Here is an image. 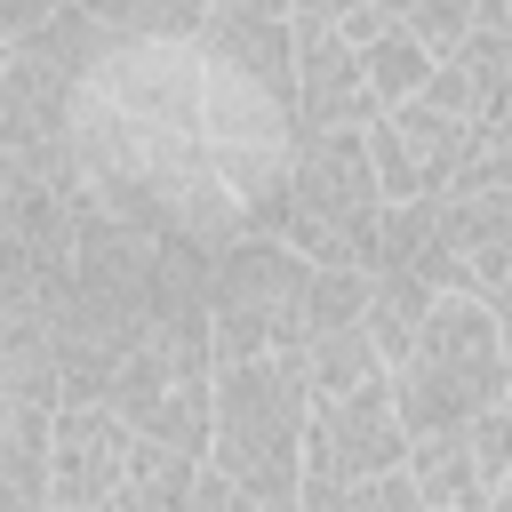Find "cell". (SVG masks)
<instances>
[{
  "label": "cell",
  "instance_id": "obj_13",
  "mask_svg": "<svg viewBox=\"0 0 512 512\" xmlns=\"http://www.w3.org/2000/svg\"><path fill=\"white\" fill-rule=\"evenodd\" d=\"M440 224H448V256L456 264L512 248V184L504 192H448L440 200Z\"/></svg>",
  "mask_w": 512,
  "mask_h": 512
},
{
  "label": "cell",
  "instance_id": "obj_6",
  "mask_svg": "<svg viewBox=\"0 0 512 512\" xmlns=\"http://www.w3.org/2000/svg\"><path fill=\"white\" fill-rule=\"evenodd\" d=\"M336 8L344 0H304V8H288L296 16V120H304V136H368L376 120H384V104H376V88H368V64H360V48L344 40V24H336Z\"/></svg>",
  "mask_w": 512,
  "mask_h": 512
},
{
  "label": "cell",
  "instance_id": "obj_17",
  "mask_svg": "<svg viewBox=\"0 0 512 512\" xmlns=\"http://www.w3.org/2000/svg\"><path fill=\"white\" fill-rule=\"evenodd\" d=\"M296 512H432V504L416 496L408 472H392V480H360V488H336V496H304Z\"/></svg>",
  "mask_w": 512,
  "mask_h": 512
},
{
  "label": "cell",
  "instance_id": "obj_10",
  "mask_svg": "<svg viewBox=\"0 0 512 512\" xmlns=\"http://www.w3.org/2000/svg\"><path fill=\"white\" fill-rule=\"evenodd\" d=\"M56 416L0 408V512H48V496H56Z\"/></svg>",
  "mask_w": 512,
  "mask_h": 512
},
{
  "label": "cell",
  "instance_id": "obj_16",
  "mask_svg": "<svg viewBox=\"0 0 512 512\" xmlns=\"http://www.w3.org/2000/svg\"><path fill=\"white\" fill-rule=\"evenodd\" d=\"M368 296H376V272H320L312 280V336L368 328Z\"/></svg>",
  "mask_w": 512,
  "mask_h": 512
},
{
  "label": "cell",
  "instance_id": "obj_7",
  "mask_svg": "<svg viewBox=\"0 0 512 512\" xmlns=\"http://www.w3.org/2000/svg\"><path fill=\"white\" fill-rule=\"evenodd\" d=\"M472 136H480V120H464V112H448V104H432V96L384 112V120L368 128L384 200H392V208H408V200H448V184H456L464 160H472Z\"/></svg>",
  "mask_w": 512,
  "mask_h": 512
},
{
  "label": "cell",
  "instance_id": "obj_9",
  "mask_svg": "<svg viewBox=\"0 0 512 512\" xmlns=\"http://www.w3.org/2000/svg\"><path fill=\"white\" fill-rule=\"evenodd\" d=\"M136 432H128V416H112V408H64L56 416V496H48V512H104V504H120V488H128V472H136Z\"/></svg>",
  "mask_w": 512,
  "mask_h": 512
},
{
  "label": "cell",
  "instance_id": "obj_12",
  "mask_svg": "<svg viewBox=\"0 0 512 512\" xmlns=\"http://www.w3.org/2000/svg\"><path fill=\"white\" fill-rule=\"evenodd\" d=\"M304 368H312V392H320V400H344V392H368V384L392 376L368 328H328V336H312V344H304Z\"/></svg>",
  "mask_w": 512,
  "mask_h": 512
},
{
  "label": "cell",
  "instance_id": "obj_8",
  "mask_svg": "<svg viewBox=\"0 0 512 512\" xmlns=\"http://www.w3.org/2000/svg\"><path fill=\"white\" fill-rule=\"evenodd\" d=\"M408 480L432 512H496V496L512 488V408L464 424V432H432L408 448Z\"/></svg>",
  "mask_w": 512,
  "mask_h": 512
},
{
  "label": "cell",
  "instance_id": "obj_14",
  "mask_svg": "<svg viewBox=\"0 0 512 512\" xmlns=\"http://www.w3.org/2000/svg\"><path fill=\"white\" fill-rule=\"evenodd\" d=\"M360 64H368V88H376V104H384V112L416 104V96L432 88V72H440V64L408 40V24H400V16H392V32H384V40H368V48H360Z\"/></svg>",
  "mask_w": 512,
  "mask_h": 512
},
{
  "label": "cell",
  "instance_id": "obj_4",
  "mask_svg": "<svg viewBox=\"0 0 512 512\" xmlns=\"http://www.w3.org/2000/svg\"><path fill=\"white\" fill-rule=\"evenodd\" d=\"M320 264L272 232H248L208 256V320L224 360H304Z\"/></svg>",
  "mask_w": 512,
  "mask_h": 512
},
{
  "label": "cell",
  "instance_id": "obj_5",
  "mask_svg": "<svg viewBox=\"0 0 512 512\" xmlns=\"http://www.w3.org/2000/svg\"><path fill=\"white\" fill-rule=\"evenodd\" d=\"M408 424L392 408V376L368 384V392H344V400H320L312 408V440H304V496H336V488H360V480H392L408 472Z\"/></svg>",
  "mask_w": 512,
  "mask_h": 512
},
{
  "label": "cell",
  "instance_id": "obj_11",
  "mask_svg": "<svg viewBox=\"0 0 512 512\" xmlns=\"http://www.w3.org/2000/svg\"><path fill=\"white\" fill-rule=\"evenodd\" d=\"M432 304H440V288H432V280H416V272H376V296H368V336H376L384 368H400V360L416 352V336H424Z\"/></svg>",
  "mask_w": 512,
  "mask_h": 512
},
{
  "label": "cell",
  "instance_id": "obj_1",
  "mask_svg": "<svg viewBox=\"0 0 512 512\" xmlns=\"http://www.w3.org/2000/svg\"><path fill=\"white\" fill-rule=\"evenodd\" d=\"M312 368L304 360H224L216 368V440L208 464L248 504H304V440H312Z\"/></svg>",
  "mask_w": 512,
  "mask_h": 512
},
{
  "label": "cell",
  "instance_id": "obj_15",
  "mask_svg": "<svg viewBox=\"0 0 512 512\" xmlns=\"http://www.w3.org/2000/svg\"><path fill=\"white\" fill-rule=\"evenodd\" d=\"M400 24L432 64H456L480 32V0H400Z\"/></svg>",
  "mask_w": 512,
  "mask_h": 512
},
{
  "label": "cell",
  "instance_id": "obj_3",
  "mask_svg": "<svg viewBox=\"0 0 512 512\" xmlns=\"http://www.w3.org/2000/svg\"><path fill=\"white\" fill-rule=\"evenodd\" d=\"M384 208L392 200H384L368 136H304L296 144L288 216H280V240L296 256H312L320 272H376Z\"/></svg>",
  "mask_w": 512,
  "mask_h": 512
},
{
  "label": "cell",
  "instance_id": "obj_2",
  "mask_svg": "<svg viewBox=\"0 0 512 512\" xmlns=\"http://www.w3.org/2000/svg\"><path fill=\"white\" fill-rule=\"evenodd\" d=\"M512 400V352H504V328L480 296H440L416 352L392 368V408L408 424V440H432V432H464L480 416H496Z\"/></svg>",
  "mask_w": 512,
  "mask_h": 512
},
{
  "label": "cell",
  "instance_id": "obj_19",
  "mask_svg": "<svg viewBox=\"0 0 512 512\" xmlns=\"http://www.w3.org/2000/svg\"><path fill=\"white\" fill-rule=\"evenodd\" d=\"M104 512H120V504H104Z\"/></svg>",
  "mask_w": 512,
  "mask_h": 512
},
{
  "label": "cell",
  "instance_id": "obj_18",
  "mask_svg": "<svg viewBox=\"0 0 512 512\" xmlns=\"http://www.w3.org/2000/svg\"><path fill=\"white\" fill-rule=\"evenodd\" d=\"M240 512H296V504H240Z\"/></svg>",
  "mask_w": 512,
  "mask_h": 512
}]
</instances>
